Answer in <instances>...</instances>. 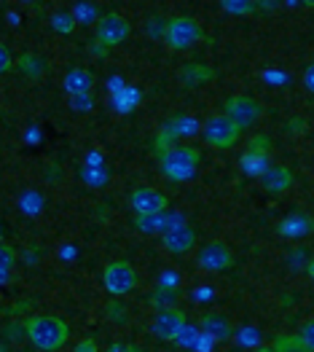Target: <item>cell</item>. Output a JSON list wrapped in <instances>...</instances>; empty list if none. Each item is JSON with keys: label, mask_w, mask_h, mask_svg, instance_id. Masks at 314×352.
<instances>
[{"label": "cell", "mask_w": 314, "mask_h": 352, "mask_svg": "<svg viewBox=\"0 0 314 352\" xmlns=\"http://www.w3.org/2000/svg\"><path fill=\"white\" fill-rule=\"evenodd\" d=\"M25 333L32 342V347L41 352H57L65 347L70 328L57 315H35L25 323Z\"/></svg>", "instance_id": "obj_1"}, {"label": "cell", "mask_w": 314, "mask_h": 352, "mask_svg": "<svg viewBox=\"0 0 314 352\" xmlns=\"http://www.w3.org/2000/svg\"><path fill=\"white\" fill-rule=\"evenodd\" d=\"M199 159V151L194 146H175L167 153H161V173L175 183H186L197 175Z\"/></svg>", "instance_id": "obj_2"}, {"label": "cell", "mask_w": 314, "mask_h": 352, "mask_svg": "<svg viewBox=\"0 0 314 352\" xmlns=\"http://www.w3.org/2000/svg\"><path fill=\"white\" fill-rule=\"evenodd\" d=\"M239 135H242V129H239L226 113H223V116L207 118L204 126H201V138H204V143L212 148H221V151L236 146Z\"/></svg>", "instance_id": "obj_3"}, {"label": "cell", "mask_w": 314, "mask_h": 352, "mask_svg": "<svg viewBox=\"0 0 314 352\" xmlns=\"http://www.w3.org/2000/svg\"><path fill=\"white\" fill-rule=\"evenodd\" d=\"M201 28L197 19H191V16H175L167 22V28H164V41L170 43V49L175 52H186V49H191L194 43H199L201 41Z\"/></svg>", "instance_id": "obj_4"}, {"label": "cell", "mask_w": 314, "mask_h": 352, "mask_svg": "<svg viewBox=\"0 0 314 352\" xmlns=\"http://www.w3.org/2000/svg\"><path fill=\"white\" fill-rule=\"evenodd\" d=\"M102 285L111 296H126L137 288V272L129 261H113L102 272Z\"/></svg>", "instance_id": "obj_5"}, {"label": "cell", "mask_w": 314, "mask_h": 352, "mask_svg": "<svg viewBox=\"0 0 314 352\" xmlns=\"http://www.w3.org/2000/svg\"><path fill=\"white\" fill-rule=\"evenodd\" d=\"M263 113V105L258 102L256 97H250V94H234L226 100V116L239 126V129H247V126H253L258 118Z\"/></svg>", "instance_id": "obj_6"}, {"label": "cell", "mask_w": 314, "mask_h": 352, "mask_svg": "<svg viewBox=\"0 0 314 352\" xmlns=\"http://www.w3.org/2000/svg\"><path fill=\"white\" fill-rule=\"evenodd\" d=\"M129 202L137 210V215H159L170 207V197L159 188H150V186H137L132 194H129Z\"/></svg>", "instance_id": "obj_7"}, {"label": "cell", "mask_w": 314, "mask_h": 352, "mask_svg": "<svg viewBox=\"0 0 314 352\" xmlns=\"http://www.w3.org/2000/svg\"><path fill=\"white\" fill-rule=\"evenodd\" d=\"M129 22L118 14V11H108L105 16H100V22H97V43H102L105 49L108 46H115V43H121V41H126L129 38Z\"/></svg>", "instance_id": "obj_8"}, {"label": "cell", "mask_w": 314, "mask_h": 352, "mask_svg": "<svg viewBox=\"0 0 314 352\" xmlns=\"http://www.w3.org/2000/svg\"><path fill=\"white\" fill-rule=\"evenodd\" d=\"M186 331V315L183 309H175V307H164L156 320H153V333L161 339V342H175L180 339Z\"/></svg>", "instance_id": "obj_9"}, {"label": "cell", "mask_w": 314, "mask_h": 352, "mask_svg": "<svg viewBox=\"0 0 314 352\" xmlns=\"http://www.w3.org/2000/svg\"><path fill=\"white\" fill-rule=\"evenodd\" d=\"M199 266L204 272H226L234 266V253L229 250L226 242H207L199 250Z\"/></svg>", "instance_id": "obj_10"}, {"label": "cell", "mask_w": 314, "mask_h": 352, "mask_svg": "<svg viewBox=\"0 0 314 352\" xmlns=\"http://www.w3.org/2000/svg\"><path fill=\"white\" fill-rule=\"evenodd\" d=\"M194 245H197V232L191 226H186V223H175L164 232V248L175 256L188 253Z\"/></svg>", "instance_id": "obj_11"}, {"label": "cell", "mask_w": 314, "mask_h": 352, "mask_svg": "<svg viewBox=\"0 0 314 352\" xmlns=\"http://www.w3.org/2000/svg\"><path fill=\"white\" fill-rule=\"evenodd\" d=\"M199 325L212 342H226V339L234 336V325L229 323V318H223V315H218V312H207V315H201Z\"/></svg>", "instance_id": "obj_12"}, {"label": "cell", "mask_w": 314, "mask_h": 352, "mask_svg": "<svg viewBox=\"0 0 314 352\" xmlns=\"http://www.w3.org/2000/svg\"><path fill=\"white\" fill-rule=\"evenodd\" d=\"M94 87V73H89L86 67H70L65 76V91L73 97H86Z\"/></svg>", "instance_id": "obj_13"}, {"label": "cell", "mask_w": 314, "mask_h": 352, "mask_svg": "<svg viewBox=\"0 0 314 352\" xmlns=\"http://www.w3.org/2000/svg\"><path fill=\"white\" fill-rule=\"evenodd\" d=\"M260 186L269 191V194H282L287 191L290 186H293V173L282 167V164H277V167H269L263 175H260Z\"/></svg>", "instance_id": "obj_14"}, {"label": "cell", "mask_w": 314, "mask_h": 352, "mask_svg": "<svg viewBox=\"0 0 314 352\" xmlns=\"http://www.w3.org/2000/svg\"><path fill=\"white\" fill-rule=\"evenodd\" d=\"M164 132H167V135H172V138L177 140V138L197 135V132H199V124H197L191 116H183V113H180V116H172L170 121L164 124Z\"/></svg>", "instance_id": "obj_15"}, {"label": "cell", "mask_w": 314, "mask_h": 352, "mask_svg": "<svg viewBox=\"0 0 314 352\" xmlns=\"http://www.w3.org/2000/svg\"><path fill=\"white\" fill-rule=\"evenodd\" d=\"M19 67H22V73H25L27 78H41V76H46V70H49V65L41 57H35L32 52L19 57Z\"/></svg>", "instance_id": "obj_16"}, {"label": "cell", "mask_w": 314, "mask_h": 352, "mask_svg": "<svg viewBox=\"0 0 314 352\" xmlns=\"http://www.w3.org/2000/svg\"><path fill=\"white\" fill-rule=\"evenodd\" d=\"M271 347H274L277 352H312L306 344H304V339H301L298 333H295V336H293V333H282V336H277Z\"/></svg>", "instance_id": "obj_17"}, {"label": "cell", "mask_w": 314, "mask_h": 352, "mask_svg": "<svg viewBox=\"0 0 314 352\" xmlns=\"http://www.w3.org/2000/svg\"><path fill=\"white\" fill-rule=\"evenodd\" d=\"M212 76H215V70H212V67H204V65H188V67H183V78H186V84L210 81Z\"/></svg>", "instance_id": "obj_18"}, {"label": "cell", "mask_w": 314, "mask_h": 352, "mask_svg": "<svg viewBox=\"0 0 314 352\" xmlns=\"http://www.w3.org/2000/svg\"><path fill=\"white\" fill-rule=\"evenodd\" d=\"M81 177H84L89 186L100 188V186L108 183V170H105V167H91V164H86V167H81Z\"/></svg>", "instance_id": "obj_19"}, {"label": "cell", "mask_w": 314, "mask_h": 352, "mask_svg": "<svg viewBox=\"0 0 314 352\" xmlns=\"http://www.w3.org/2000/svg\"><path fill=\"white\" fill-rule=\"evenodd\" d=\"M137 229L140 232H156V229H170L167 226V218L159 212V215H137Z\"/></svg>", "instance_id": "obj_20"}, {"label": "cell", "mask_w": 314, "mask_h": 352, "mask_svg": "<svg viewBox=\"0 0 314 352\" xmlns=\"http://www.w3.org/2000/svg\"><path fill=\"white\" fill-rule=\"evenodd\" d=\"M52 25H54V30L62 32V35H70L73 28H76V19H73V14H54Z\"/></svg>", "instance_id": "obj_21"}, {"label": "cell", "mask_w": 314, "mask_h": 352, "mask_svg": "<svg viewBox=\"0 0 314 352\" xmlns=\"http://www.w3.org/2000/svg\"><path fill=\"white\" fill-rule=\"evenodd\" d=\"M0 256H3V264H0V272H3V280L8 277V269L14 266V248L11 245H0Z\"/></svg>", "instance_id": "obj_22"}, {"label": "cell", "mask_w": 314, "mask_h": 352, "mask_svg": "<svg viewBox=\"0 0 314 352\" xmlns=\"http://www.w3.org/2000/svg\"><path fill=\"white\" fill-rule=\"evenodd\" d=\"M298 336H301V339H304V344L314 352V318H309L306 323L301 325V333H298Z\"/></svg>", "instance_id": "obj_23"}, {"label": "cell", "mask_w": 314, "mask_h": 352, "mask_svg": "<svg viewBox=\"0 0 314 352\" xmlns=\"http://www.w3.org/2000/svg\"><path fill=\"white\" fill-rule=\"evenodd\" d=\"M266 148H269V138H266V135H258V138L250 140V151H256L258 156H263Z\"/></svg>", "instance_id": "obj_24"}, {"label": "cell", "mask_w": 314, "mask_h": 352, "mask_svg": "<svg viewBox=\"0 0 314 352\" xmlns=\"http://www.w3.org/2000/svg\"><path fill=\"white\" fill-rule=\"evenodd\" d=\"M223 6L229 8L231 14H234V11H236V14H247V11H253V8H256V3H229V0H226Z\"/></svg>", "instance_id": "obj_25"}, {"label": "cell", "mask_w": 314, "mask_h": 352, "mask_svg": "<svg viewBox=\"0 0 314 352\" xmlns=\"http://www.w3.org/2000/svg\"><path fill=\"white\" fill-rule=\"evenodd\" d=\"M11 70V52H8V46L3 43L0 46V73H8Z\"/></svg>", "instance_id": "obj_26"}, {"label": "cell", "mask_w": 314, "mask_h": 352, "mask_svg": "<svg viewBox=\"0 0 314 352\" xmlns=\"http://www.w3.org/2000/svg\"><path fill=\"white\" fill-rule=\"evenodd\" d=\"M105 352H145L143 347H135V344H124V342H115V344H111Z\"/></svg>", "instance_id": "obj_27"}, {"label": "cell", "mask_w": 314, "mask_h": 352, "mask_svg": "<svg viewBox=\"0 0 314 352\" xmlns=\"http://www.w3.org/2000/svg\"><path fill=\"white\" fill-rule=\"evenodd\" d=\"M121 309H124V307H118V304H111V307H108V315H111L113 320H118V323H126V320H129V315H124Z\"/></svg>", "instance_id": "obj_28"}, {"label": "cell", "mask_w": 314, "mask_h": 352, "mask_svg": "<svg viewBox=\"0 0 314 352\" xmlns=\"http://www.w3.org/2000/svg\"><path fill=\"white\" fill-rule=\"evenodd\" d=\"M304 84H306V89L314 94V62L306 65V70H304Z\"/></svg>", "instance_id": "obj_29"}, {"label": "cell", "mask_w": 314, "mask_h": 352, "mask_svg": "<svg viewBox=\"0 0 314 352\" xmlns=\"http://www.w3.org/2000/svg\"><path fill=\"white\" fill-rule=\"evenodd\" d=\"M73 352H97V342H94V339H84L81 344H76Z\"/></svg>", "instance_id": "obj_30"}, {"label": "cell", "mask_w": 314, "mask_h": 352, "mask_svg": "<svg viewBox=\"0 0 314 352\" xmlns=\"http://www.w3.org/2000/svg\"><path fill=\"white\" fill-rule=\"evenodd\" d=\"M306 274H309V280L314 283V258L309 261V264H306Z\"/></svg>", "instance_id": "obj_31"}, {"label": "cell", "mask_w": 314, "mask_h": 352, "mask_svg": "<svg viewBox=\"0 0 314 352\" xmlns=\"http://www.w3.org/2000/svg\"><path fill=\"white\" fill-rule=\"evenodd\" d=\"M253 352H277L274 347H258V350H253Z\"/></svg>", "instance_id": "obj_32"}]
</instances>
